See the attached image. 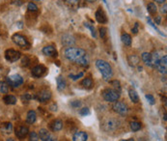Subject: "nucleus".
Segmentation results:
<instances>
[{"label":"nucleus","instance_id":"nucleus-1","mask_svg":"<svg viewBox=\"0 0 167 141\" xmlns=\"http://www.w3.org/2000/svg\"><path fill=\"white\" fill-rule=\"evenodd\" d=\"M64 54L67 59L75 62V63L80 65V66L86 67L89 65V57L86 51L82 48L69 47L65 50Z\"/></svg>","mask_w":167,"mask_h":141},{"label":"nucleus","instance_id":"nucleus-2","mask_svg":"<svg viewBox=\"0 0 167 141\" xmlns=\"http://www.w3.org/2000/svg\"><path fill=\"white\" fill-rule=\"evenodd\" d=\"M96 66L99 69V71L101 72L103 79L105 81H108L110 78L112 77V74H113L112 68L106 61L99 59V60L96 61Z\"/></svg>","mask_w":167,"mask_h":141},{"label":"nucleus","instance_id":"nucleus-3","mask_svg":"<svg viewBox=\"0 0 167 141\" xmlns=\"http://www.w3.org/2000/svg\"><path fill=\"white\" fill-rule=\"evenodd\" d=\"M103 99L110 103H114L117 101L120 98V92H118L115 89H105L102 92Z\"/></svg>","mask_w":167,"mask_h":141},{"label":"nucleus","instance_id":"nucleus-4","mask_svg":"<svg viewBox=\"0 0 167 141\" xmlns=\"http://www.w3.org/2000/svg\"><path fill=\"white\" fill-rule=\"evenodd\" d=\"M12 40L16 45H18V47H21L22 48H28L30 47V44H29V42L27 41V39H26L24 36H22L21 34L13 35Z\"/></svg>","mask_w":167,"mask_h":141},{"label":"nucleus","instance_id":"nucleus-5","mask_svg":"<svg viewBox=\"0 0 167 141\" xmlns=\"http://www.w3.org/2000/svg\"><path fill=\"white\" fill-rule=\"evenodd\" d=\"M7 80V83L9 86H12L14 88H16L23 83V78L21 77L19 74H12L6 78Z\"/></svg>","mask_w":167,"mask_h":141},{"label":"nucleus","instance_id":"nucleus-6","mask_svg":"<svg viewBox=\"0 0 167 141\" xmlns=\"http://www.w3.org/2000/svg\"><path fill=\"white\" fill-rule=\"evenodd\" d=\"M21 56V53L19 51H16L15 50H7L5 51V58L6 60L9 61L10 63L18 61Z\"/></svg>","mask_w":167,"mask_h":141},{"label":"nucleus","instance_id":"nucleus-7","mask_svg":"<svg viewBox=\"0 0 167 141\" xmlns=\"http://www.w3.org/2000/svg\"><path fill=\"white\" fill-rule=\"evenodd\" d=\"M113 109H114L115 112H117L120 115H126L128 113V106H126V103H122V101H117L113 106Z\"/></svg>","mask_w":167,"mask_h":141},{"label":"nucleus","instance_id":"nucleus-8","mask_svg":"<svg viewBox=\"0 0 167 141\" xmlns=\"http://www.w3.org/2000/svg\"><path fill=\"white\" fill-rule=\"evenodd\" d=\"M46 73V68L45 66H43V65H38V66H36L32 69L31 71V74L33 77H44Z\"/></svg>","mask_w":167,"mask_h":141},{"label":"nucleus","instance_id":"nucleus-9","mask_svg":"<svg viewBox=\"0 0 167 141\" xmlns=\"http://www.w3.org/2000/svg\"><path fill=\"white\" fill-rule=\"evenodd\" d=\"M39 137L42 141H56L55 137L52 134L49 133V132L45 129L40 130L39 132Z\"/></svg>","mask_w":167,"mask_h":141},{"label":"nucleus","instance_id":"nucleus-10","mask_svg":"<svg viewBox=\"0 0 167 141\" xmlns=\"http://www.w3.org/2000/svg\"><path fill=\"white\" fill-rule=\"evenodd\" d=\"M50 98H51V93L48 90H43L39 94H37L36 96V99L39 101H41V103H45L48 100H50Z\"/></svg>","mask_w":167,"mask_h":141},{"label":"nucleus","instance_id":"nucleus-11","mask_svg":"<svg viewBox=\"0 0 167 141\" xmlns=\"http://www.w3.org/2000/svg\"><path fill=\"white\" fill-rule=\"evenodd\" d=\"M28 128L26 127H18L16 129V136L18 139H23L27 136L28 134Z\"/></svg>","mask_w":167,"mask_h":141},{"label":"nucleus","instance_id":"nucleus-12","mask_svg":"<svg viewBox=\"0 0 167 141\" xmlns=\"http://www.w3.org/2000/svg\"><path fill=\"white\" fill-rule=\"evenodd\" d=\"M167 57L165 56H163L160 58V60H159V64L158 65V67H156V69L159 71V73L160 74H166V71H167Z\"/></svg>","mask_w":167,"mask_h":141},{"label":"nucleus","instance_id":"nucleus-13","mask_svg":"<svg viewBox=\"0 0 167 141\" xmlns=\"http://www.w3.org/2000/svg\"><path fill=\"white\" fill-rule=\"evenodd\" d=\"M43 53L46 56H51V57H56L57 56V50H55L52 45H48L43 48Z\"/></svg>","mask_w":167,"mask_h":141},{"label":"nucleus","instance_id":"nucleus-14","mask_svg":"<svg viewBox=\"0 0 167 141\" xmlns=\"http://www.w3.org/2000/svg\"><path fill=\"white\" fill-rule=\"evenodd\" d=\"M96 19L99 23H105V22L107 21V18H106L104 12H103L101 8L96 12Z\"/></svg>","mask_w":167,"mask_h":141},{"label":"nucleus","instance_id":"nucleus-15","mask_svg":"<svg viewBox=\"0 0 167 141\" xmlns=\"http://www.w3.org/2000/svg\"><path fill=\"white\" fill-rule=\"evenodd\" d=\"M88 134L85 132H77L73 134L72 140L73 141H87Z\"/></svg>","mask_w":167,"mask_h":141},{"label":"nucleus","instance_id":"nucleus-16","mask_svg":"<svg viewBox=\"0 0 167 141\" xmlns=\"http://www.w3.org/2000/svg\"><path fill=\"white\" fill-rule=\"evenodd\" d=\"M75 38L71 35H64L62 37V44L66 45V47H71V45H75Z\"/></svg>","mask_w":167,"mask_h":141},{"label":"nucleus","instance_id":"nucleus-17","mask_svg":"<svg viewBox=\"0 0 167 141\" xmlns=\"http://www.w3.org/2000/svg\"><path fill=\"white\" fill-rule=\"evenodd\" d=\"M50 127L53 132H58V130H61L63 129V122L59 119L54 120L50 125Z\"/></svg>","mask_w":167,"mask_h":141},{"label":"nucleus","instance_id":"nucleus-18","mask_svg":"<svg viewBox=\"0 0 167 141\" xmlns=\"http://www.w3.org/2000/svg\"><path fill=\"white\" fill-rule=\"evenodd\" d=\"M141 57H142V60L145 63V65H147V66H149V67H152V55H151V53H149V52H143Z\"/></svg>","mask_w":167,"mask_h":141},{"label":"nucleus","instance_id":"nucleus-19","mask_svg":"<svg viewBox=\"0 0 167 141\" xmlns=\"http://www.w3.org/2000/svg\"><path fill=\"white\" fill-rule=\"evenodd\" d=\"M56 82H57V86H58V90L59 91H63L66 89V86H67V83H66V80L65 78L59 75V77L56 78Z\"/></svg>","mask_w":167,"mask_h":141},{"label":"nucleus","instance_id":"nucleus-20","mask_svg":"<svg viewBox=\"0 0 167 141\" xmlns=\"http://www.w3.org/2000/svg\"><path fill=\"white\" fill-rule=\"evenodd\" d=\"M37 119V114L34 110H30L27 113V117H26V121L29 124H34Z\"/></svg>","mask_w":167,"mask_h":141},{"label":"nucleus","instance_id":"nucleus-21","mask_svg":"<svg viewBox=\"0 0 167 141\" xmlns=\"http://www.w3.org/2000/svg\"><path fill=\"white\" fill-rule=\"evenodd\" d=\"M129 98L132 101V103H137L139 101V97H138V94L134 89H129Z\"/></svg>","mask_w":167,"mask_h":141},{"label":"nucleus","instance_id":"nucleus-22","mask_svg":"<svg viewBox=\"0 0 167 141\" xmlns=\"http://www.w3.org/2000/svg\"><path fill=\"white\" fill-rule=\"evenodd\" d=\"M0 129H1V130L4 133H11L13 130V126L11 123H3L0 126Z\"/></svg>","mask_w":167,"mask_h":141},{"label":"nucleus","instance_id":"nucleus-23","mask_svg":"<svg viewBox=\"0 0 167 141\" xmlns=\"http://www.w3.org/2000/svg\"><path fill=\"white\" fill-rule=\"evenodd\" d=\"M3 101H5L6 104H16V98L12 95H7L3 98Z\"/></svg>","mask_w":167,"mask_h":141},{"label":"nucleus","instance_id":"nucleus-24","mask_svg":"<svg viewBox=\"0 0 167 141\" xmlns=\"http://www.w3.org/2000/svg\"><path fill=\"white\" fill-rule=\"evenodd\" d=\"M152 55V67L153 68H156L158 67V65L159 64V60L160 58L158 56V52H153Z\"/></svg>","mask_w":167,"mask_h":141},{"label":"nucleus","instance_id":"nucleus-25","mask_svg":"<svg viewBox=\"0 0 167 141\" xmlns=\"http://www.w3.org/2000/svg\"><path fill=\"white\" fill-rule=\"evenodd\" d=\"M128 61H129V63L131 66L134 67L139 63V57L136 56V55H129V56L128 57Z\"/></svg>","mask_w":167,"mask_h":141},{"label":"nucleus","instance_id":"nucleus-26","mask_svg":"<svg viewBox=\"0 0 167 141\" xmlns=\"http://www.w3.org/2000/svg\"><path fill=\"white\" fill-rule=\"evenodd\" d=\"M81 85L84 88H86V89H91L92 86H93V80L91 79V78L86 77V78H84V79L82 80Z\"/></svg>","mask_w":167,"mask_h":141},{"label":"nucleus","instance_id":"nucleus-27","mask_svg":"<svg viewBox=\"0 0 167 141\" xmlns=\"http://www.w3.org/2000/svg\"><path fill=\"white\" fill-rule=\"evenodd\" d=\"M121 40L124 43V45H131V35H129V34H126V33L123 34L122 37H121Z\"/></svg>","mask_w":167,"mask_h":141},{"label":"nucleus","instance_id":"nucleus-28","mask_svg":"<svg viewBox=\"0 0 167 141\" xmlns=\"http://www.w3.org/2000/svg\"><path fill=\"white\" fill-rule=\"evenodd\" d=\"M9 85L5 81H0V92L3 94H7L9 91Z\"/></svg>","mask_w":167,"mask_h":141},{"label":"nucleus","instance_id":"nucleus-29","mask_svg":"<svg viewBox=\"0 0 167 141\" xmlns=\"http://www.w3.org/2000/svg\"><path fill=\"white\" fill-rule=\"evenodd\" d=\"M147 9H148V12L150 13V14H152V15L156 14V10H158L156 4H155V3H153V2L149 3L148 6H147Z\"/></svg>","mask_w":167,"mask_h":141},{"label":"nucleus","instance_id":"nucleus-30","mask_svg":"<svg viewBox=\"0 0 167 141\" xmlns=\"http://www.w3.org/2000/svg\"><path fill=\"white\" fill-rule=\"evenodd\" d=\"M141 129V124L138 122H131V130L132 132H138Z\"/></svg>","mask_w":167,"mask_h":141},{"label":"nucleus","instance_id":"nucleus-31","mask_svg":"<svg viewBox=\"0 0 167 141\" xmlns=\"http://www.w3.org/2000/svg\"><path fill=\"white\" fill-rule=\"evenodd\" d=\"M84 26H85V27H87V28L89 29V30L91 31V33H92V36H93V37L96 38V36H97V35H96V30H95L94 26L91 25L90 23H88V22H84Z\"/></svg>","mask_w":167,"mask_h":141},{"label":"nucleus","instance_id":"nucleus-32","mask_svg":"<svg viewBox=\"0 0 167 141\" xmlns=\"http://www.w3.org/2000/svg\"><path fill=\"white\" fill-rule=\"evenodd\" d=\"M110 84H111L112 86L115 88V90H117L118 92L121 91V84H120V81L113 80V81H111V82H110Z\"/></svg>","mask_w":167,"mask_h":141},{"label":"nucleus","instance_id":"nucleus-33","mask_svg":"<svg viewBox=\"0 0 167 141\" xmlns=\"http://www.w3.org/2000/svg\"><path fill=\"white\" fill-rule=\"evenodd\" d=\"M29 139H30V141H38L39 135L35 132H32L29 133Z\"/></svg>","mask_w":167,"mask_h":141},{"label":"nucleus","instance_id":"nucleus-34","mask_svg":"<svg viewBox=\"0 0 167 141\" xmlns=\"http://www.w3.org/2000/svg\"><path fill=\"white\" fill-rule=\"evenodd\" d=\"M145 97H146L147 101H149V103H150V104H152V106H153V104L156 103V100H155V98H153V96H152V95L147 94Z\"/></svg>","mask_w":167,"mask_h":141},{"label":"nucleus","instance_id":"nucleus-35","mask_svg":"<svg viewBox=\"0 0 167 141\" xmlns=\"http://www.w3.org/2000/svg\"><path fill=\"white\" fill-rule=\"evenodd\" d=\"M83 77V73H80V74H76V75L72 74H69V77L72 78V80H77V79H79L80 77Z\"/></svg>","mask_w":167,"mask_h":141},{"label":"nucleus","instance_id":"nucleus-36","mask_svg":"<svg viewBox=\"0 0 167 141\" xmlns=\"http://www.w3.org/2000/svg\"><path fill=\"white\" fill-rule=\"evenodd\" d=\"M79 113H80V115L86 116V115H89V114H90V110H89V108L84 107V108H82V109H80Z\"/></svg>","mask_w":167,"mask_h":141},{"label":"nucleus","instance_id":"nucleus-37","mask_svg":"<svg viewBox=\"0 0 167 141\" xmlns=\"http://www.w3.org/2000/svg\"><path fill=\"white\" fill-rule=\"evenodd\" d=\"M28 10L29 11H32V12H36L37 10H38V7H37V5L34 4V3L30 2L28 4Z\"/></svg>","mask_w":167,"mask_h":141},{"label":"nucleus","instance_id":"nucleus-38","mask_svg":"<svg viewBox=\"0 0 167 141\" xmlns=\"http://www.w3.org/2000/svg\"><path fill=\"white\" fill-rule=\"evenodd\" d=\"M106 31H107V29H106L105 27H101V28H99V35H101L102 38H104L105 37Z\"/></svg>","mask_w":167,"mask_h":141},{"label":"nucleus","instance_id":"nucleus-39","mask_svg":"<svg viewBox=\"0 0 167 141\" xmlns=\"http://www.w3.org/2000/svg\"><path fill=\"white\" fill-rule=\"evenodd\" d=\"M71 106L72 107H79L80 106H81V103H80L79 101H73L71 103Z\"/></svg>","mask_w":167,"mask_h":141},{"label":"nucleus","instance_id":"nucleus-40","mask_svg":"<svg viewBox=\"0 0 167 141\" xmlns=\"http://www.w3.org/2000/svg\"><path fill=\"white\" fill-rule=\"evenodd\" d=\"M32 96L30 94H24L23 95V96L21 97V99L23 100V101H29V100H31L32 99Z\"/></svg>","mask_w":167,"mask_h":141},{"label":"nucleus","instance_id":"nucleus-41","mask_svg":"<svg viewBox=\"0 0 167 141\" xmlns=\"http://www.w3.org/2000/svg\"><path fill=\"white\" fill-rule=\"evenodd\" d=\"M22 65L23 66H28L29 65V58L27 56H24V58L22 59Z\"/></svg>","mask_w":167,"mask_h":141},{"label":"nucleus","instance_id":"nucleus-42","mask_svg":"<svg viewBox=\"0 0 167 141\" xmlns=\"http://www.w3.org/2000/svg\"><path fill=\"white\" fill-rule=\"evenodd\" d=\"M131 31H132L133 34H136V33H137V32H138V22H136V23L134 24V27L131 29Z\"/></svg>","mask_w":167,"mask_h":141},{"label":"nucleus","instance_id":"nucleus-43","mask_svg":"<svg viewBox=\"0 0 167 141\" xmlns=\"http://www.w3.org/2000/svg\"><path fill=\"white\" fill-rule=\"evenodd\" d=\"M7 74V71H5L4 69H0V77H3Z\"/></svg>","mask_w":167,"mask_h":141},{"label":"nucleus","instance_id":"nucleus-44","mask_svg":"<svg viewBox=\"0 0 167 141\" xmlns=\"http://www.w3.org/2000/svg\"><path fill=\"white\" fill-rule=\"evenodd\" d=\"M67 2L69 3V4H71V5H75V4H76V3H77L79 0H66Z\"/></svg>","mask_w":167,"mask_h":141},{"label":"nucleus","instance_id":"nucleus-45","mask_svg":"<svg viewBox=\"0 0 167 141\" xmlns=\"http://www.w3.org/2000/svg\"><path fill=\"white\" fill-rule=\"evenodd\" d=\"M49 109L52 110V111H56L57 110V106L54 103V104H52V106H50V107H49Z\"/></svg>","mask_w":167,"mask_h":141},{"label":"nucleus","instance_id":"nucleus-46","mask_svg":"<svg viewBox=\"0 0 167 141\" xmlns=\"http://www.w3.org/2000/svg\"><path fill=\"white\" fill-rule=\"evenodd\" d=\"M160 21H161V18H160L159 16H158V17L156 18V24H160Z\"/></svg>","mask_w":167,"mask_h":141},{"label":"nucleus","instance_id":"nucleus-47","mask_svg":"<svg viewBox=\"0 0 167 141\" xmlns=\"http://www.w3.org/2000/svg\"><path fill=\"white\" fill-rule=\"evenodd\" d=\"M166 8H167V6H166V4H164V6L161 8V12L163 13V14H166Z\"/></svg>","mask_w":167,"mask_h":141},{"label":"nucleus","instance_id":"nucleus-48","mask_svg":"<svg viewBox=\"0 0 167 141\" xmlns=\"http://www.w3.org/2000/svg\"><path fill=\"white\" fill-rule=\"evenodd\" d=\"M16 25H18V27H19V28H22V27H23V25H22V22H21V21L16 22Z\"/></svg>","mask_w":167,"mask_h":141},{"label":"nucleus","instance_id":"nucleus-49","mask_svg":"<svg viewBox=\"0 0 167 141\" xmlns=\"http://www.w3.org/2000/svg\"><path fill=\"white\" fill-rule=\"evenodd\" d=\"M16 5H21V0H16Z\"/></svg>","mask_w":167,"mask_h":141},{"label":"nucleus","instance_id":"nucleus-50","mask_svg":"<svg viewBox=\"0 0 167 141\" xmlns=\"http://www.w3.org/2000/svg\"><path fill=\"white\" fill-rule=\"evenodd\" d=\"M155 1H156L158 3H163V2H165V0H155Z\"/></svg>","mask_w":167,"mask_h":141},{"label":"nucleus","instance_id":"nucleus-51","mask_svg":"<svg viewBox=\"0 0 167 141\" xmlns=\"http://www.w3.org/2000/svg\"><path fill=\"white\" fill-rule=\"evenodd\" d=\"M86 1H88V2H94V1H96V0H86Z\"/></svg>","mask_w":167,"mask_h":141},{"label":"nucleus","instance_id":"nucleus-52","mask_svg":"<svg viewBox=\"0 0 167 141\" xmlns=\"http://www.w3.org/2000/svg\"><path fill=\"white\" fill-rule=\"evenodd\" d=\"M7 141H15V140L13 138H9V139H7Z\"/></svg>","mask_w":167,"mask_h":141},{"label":"nucleus","instance_id":"nucleus-53","mask_svg":"<svg viewBox=\"0 0 167 141\" xmlns=\"http://www.w3.org/2000/svg\"><path fill=\"white\" fill-rule=\"evenodd\" d=\"M126 141H134V140H133L132 138H131V139H128V140H126Z\"/></svg>","mask_w":167,"mask_h":141},{"label":"nucleus","instance_id":"nucleus-54","mask_svg":"<svg viewBox=\"0 0 167 141\" xmlns=\"http://www.w3.org/2000/svg\"><path fill=\"white\" fill-rule=\"evenodd\" d=\"M34 1H39L40 2V1H42V0H34Z\"/></svg>","mask_w":167,"mask_h":141},{"label":"nucleus","instance_id":"nucleus-55","mask_svg":"<svg viewBox=\"0 0 167 141\" xmlns=\"http://www.w3.org/2000/svg\"><path fill=\"white\" fill-rule=\"evenodd\" d=\"M103 2H104V3H106V0H103Z\"/></svg>","mask_w":167,"mask_h":141}]
</instances>
